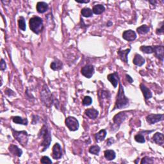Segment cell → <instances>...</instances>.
<instances>
[{
    "label": "cell",
    "instance_id": "obj_1",
    "mask_svg": "<svg viewBox=\"0 0 164 164\" xmlns=\"http://www.w3.org/2000/svg\"><path fill=\"white\" fill-rule=\"evenodd\" d=\"M39 138H41L43 141L41 142V146L43 148L42 151H44L50 147L51 142V135L48 125L44 124L39 133Z\"/></svg>",
    "mask_w": 164,
    "mask_h": 164
},
{
    "label": "cell",
    "instance_id": "obj_2",
    "mask_svg": "<svg viewBox=\"0 0 164 164\" xmlns=\"http://www.w3.org/2000/svg\"><path fill=\"white\" fill-rule=\"evenodd\" d=\"M129 105V99L126 97L123 87L122 86L121 83H119V89L118 94L117 96V99L115 104V109H122L123 108L127 107Z\"/></svg>",
    "mask_w": 164,
    "mask_h": 164
},
{
    "label": "cell",
    "instance_id": "obj_3",
    "mask_svg": "<svg viewBox=\"0 0 164 164\" xmlns=\"http://www.w3.org/2000/svg\"><path fill=\"white\" fill-rule=\"evenodd\" d=\"M40 100L45 106L50 108L54 103V99L51 92L46 85L43 86L40 93Z\"/></svg>",
    "mask_w": 164,
    "mask_h": 164
},
{
    "label": "cell",
    "instance_id": "obj_4",
    "mask_svg": "<svg viewBox=\"0 0 164 164\" xmlns=\"http://www.w3.org/2000/svg\"><path fill=\"white\" fill-rule=\"evenodd\" d=\"M30 28L33 33L39 34L43 30V21L40 17L35 16L30 19Z\"/></svg>",
    "mask_w": 164,
    "mask_h": 164
},
{
    "label": "cell",
    "instance_id": "obj_5",
    "mask_svg": "<svg viewBox=\"0 0 164 164\" xmlns=\"http://www.w3.org/2000/svg\"><path fill=\"white\" fill-rule=\"evenodd\" d=\"M12 131L13 137L18 141L23 146H26L28 144V137L29 135L25 131H16L12 129Z\"/></svg>",
    "mask_w": 164,
    "mask_h": 164
},
{
    "label": "cell",
    "instance_id": "obj_6",
    "mask_svg": "<svg viewBox=\"0 0 164 164\" xmlns=\"http://www.w3.org/2000/svg\"><path fill=\"white\" fill-rule=\"evenodd\" d=\"M65 125L70 131H75L78 130L79 128V123L78 121L74 117L69 116L66 118L65 119Z\"/></svg>",
    "mask_w": 164,
    "mask_h": 164
},
{
    "label": "cell",
    "instance_id": "obj_7",
    "mask_svg": "<svg viewBox=\"0 0 164 164\" xmlns=\"http://www.w3.org/2000/svg\"><path fill=\"white\" fill-rule=\"evenodd\" d=\"M127 116H128L127 112H126V111H121V112H119V114H116V116L114 117L113 121L115 126H116L117 130L119 129L121 124L123 123L126 119Z\"/></svg>",
    "mask_w": 164,
    "mask_h": 164
},
{
    "label": "cell",
    "instance_id": "obj_8",
    "mask_svg": "<svg viewBox=\"0 0 164 164\" xmlns=\"http://www.w3.org/2000/svg\"><path fill=\"white\" fill-rule=\"evenodd\" d=\"M62 147L58 143H56L52 149V157L55 160H59L62 158Z\"/></svg>",
    "mask_w": 164,
    "mask_h": 164
},
{
    "label": "cell",
    "instance_id": "obj_9",
    "mask_svg": "<svg viewBox=\"0 0 164 164\" xmlns=\"http://www.w3.org/2000/svg\"><path fill=\"white\" fill-rule=\"evenodd\" d=\"M163 120V114H149L146 117L148 123L153 124Z\"/></svg>",
    "mask_w": 164,
    "mask_h": 164
},
{
    "label": "cell",
    "instance_id": "obj_10",
    "mask_svg": "<svg viewBox=\"0 0 164 164\" xmlns=\"http://www.w3.org/2000/svg\"><path fill=\"white\" fill-rule=\"evenodd\" d=\"M81 72L87 78H90L94 73V67L92 65H86L81 69Z\"/></svg>",
    "mask_w": 164,
    "mask_h": 164
},
{
    "label": "cell",
    "instance_id": "obj_11",
    "mask_svg": "<svg viewBox=\"0 0 164 164\" xmlns=\"http://www.w3.org/2000/svg\"><path fill=\"white\" fill-rule=\"evenodd\" d=\"M123 38L127 41H133L137 38V34L134 31L131 30H128L124 31L123 33Z\"/></svg>",
    "mask_w": 164,
    "mask_h": 164
},
{
    "label": "cell",
    "instance_id": "obj_12",
    "mask_svg": "<svg viewBox=\"0 0 164 164\" xmlns=\"http://www.w3.org/2000/svg\"><path fill=\"white\" fill-rule=\"evenodd\" d=\"M153 48V53H155L156 58L162 62L163 61V51L164 49L163 46H154Z\"/></svg>",
    "mask_w": 164,
    "mask_h": 164
},
{
    "label": "cell",
    "instance_id": "obj_13",
    "mask_svg": "<svg viewBox=\"0 0 164 164\" xmlns=\"http://www.w3.org/2000/svg\"><path fill=\"white\" fill-rule=\"evenodd\" d=\"M130 51L131 48L126 49V50H122L121 49H119V50L117 51L119 58L121 61H123L125 63H128V55L130 53Z\"/></svg>",
    "mask_w": 164,
    "mask_h": 164
},
{
    "label": "cell",
    "instance_id": "obj_14",
    "mask_svg": "<svg viewBox=\"0 0 164 164\" xmlns=\"http://www.w3.org/2000/svg\"><path fill=\"white\" fill-rule=\"evenodd\" d=\"M107 79L109 80V82L111 83V84L114 86V88H116L119 81V77L117 72H115L108 75Z\"/></svg>",
    "mask_w": 164,
    "mask_h": 164
},
{
    "label": "cell",
    "instance_id": "obj_15",
    "mask_svg": "<svg viewBox=\"0 0 164 164\" xmlns=\"http://www.w3.org/2000/svg\"><path fill=\"white\" fill-rule=\"evenodd\" d=\"M153 140L156 144L160 145L161 146H163L164 144V136L162 133L157 132L153 137Z\"/></svg>",
    "mask_w": 164,
    "mask_h": 164
},
{
    "label": "cell",
    "instance_id": "obj_16",
    "mask_svg": "<svg viewBox=\"0 0 164 164\" xmlns=\"http://www.w3.org/2000/svg\"><path fill=\"white\" fill-rule=\"evenodd\" d=\"M9 151L10 152V153H12V155L17 156L18 157L21 156V155L23 154L22 150L20 148H19L16 145H13V144L10 145L9 147Z\"/></svg>",
    "mask_w": 164,
    "mask_h": 164
},
{
    "label": "cell",
    "instance_id": "obj_17",
    "mask_svg": "<svg viewBox=\"0 0 164 164\" xmlns=\"http://www.w3.org/2000/svg\"><path fill=\"white\" fill-rule=\"evenodd\" d=\"M36 8L38 12L40 13H43L46 12L48 10V5L46 2L40 1L37 3Z\"/></svg>",
    "mask_w": 164,
    "mask_h": 164
},
{
    "label": "cell",
    "instance_id": "obj_18",
    "mask_svg": "<svg viewBox=\"0 0 164 164\" xmlns=\"http://www.w3.org/2000/svg\"><path fill=\"white\" fill-rule=\"evenodd\" d=\"M141 89L142 90V92L143 93V95H144V99L146 100H148L152 97V92H151L147 87L145 86L144 84H141L140 85Z\"/></svg>",
    "mask_w": 164,
    "mask_h": 164
},
{
    "label": "cell",
    "instance_id": "obj_19",
    "mask_svg": "<svg viewBox=\"0 0 164 164\" xmlns=\"http://www.w3.org/2000/svg\"><path fill=\"white\" fill-rule=\"evenodd\" d=\"M85 114L87 117H89L91 119H96L99 115L98 111L94 109H90L85 110Z\"/></svg>",
    "mask_w": 164,
    "mask_h": 164
},
{
    "label": "cell",
    "instance_id": "obj_20",
    "mask_svg": "<svg viewBox=\"0 0 164 164\" xmlns=\"http://www.w3.org/2000/svg\"><path fill=\"white\" fill-rule=\"evenodd\" d=\"M133 63L135 65L137 66H142V65L145 64V59L143 58L141 55L136 54L135 55Z\"/></svg>",
    "mask_w": 164,
    "mask_h": 164
},
{
    "label": "cell",
    "instance_id": "obj_21",
    "mask_svg": "<svg viewBox=\"0 0 164 164\" xmlns=\"http://www.w3.org/2000/svg\"><path fill=\"white\" fill-rule=\"evenodd\" d=\"M51 69H53V71H59L63 67V64L62 62L58 60V59H56L51 64Z\"/></svg>",
    "mask_w": 164,
    "mask_h": 164
},
{
    "label": "cell",
    "instance_id": "obj_22",
    "mask_svg": "<svg viewBox=\"0 0 164 164\" xmlns=\"http://www.w3.org/2000/svg\"><path fill=\"white\" fill-rule=\"evenodd\" d=\"M106 136V131L105 130H101L95 135V138L97 142H102L104 140Z\"/></svg>",
    "mask_w": 164,
    "mask_h": 164
},
{
    "label": "cell",
    "instance_id": "obj_23",
    "mask_svg": "<svg viewBox=\"0 0 164 164\" xmlns=\"http://www.w3.org/2000/svg\"><path fill=\"white\" fill-rule=\"evenodd\" d=\"M104 157L107 160H109V161H111V160H113L115 158H116V153H115L114 151L113 150H106L104 152Z\"/></svg>",
    "mask_w": 164,
    "mask_h": 164
},
{
    "label": "cell",
    "instance_id": "obj_24",
    "mask_svg": "<svg viewBox=\"0 0 164 164\" xmlns=\"http://www.w3.org/2000/svg\"><path fill=\"white\" fill-rule=\"evenodd\" d=\"M105 10V8L103 5H96L93 7L92 12L96 15L102 14Z\"/></svg>",
    "mask_w": 164,
    "mask_h": 164
},
{
    "label": "cell",
    "instance_id": "obj_25",
    "mask_svg": "<svg viewBox=\"0 0 164 164\" xmlns=\"http://www.w3.org/2000/svg\"><path fill=\"white\" fill-rule=\"evenodd\" d=\"M12 121L13 123H15L16 124H23V125H25V126H26L28 124V123L27 119H23L22 117H19V116L13 117L12 118Z\"/></svg>",
    "mask_w": 164,
    "mask_h": 164
},
{
    "label": "cell",
    "instance_id": "obj_26",
    "mask_svg": "<svg viewBox=\"0 0 164 164\" xmlns=\"http://www.w3.org/2000/svg\"><path fill=\"white\" fill-rule=\"evenodd\" d=\"M150 30L149 27L147 25H142L141 26H139L138 28H137V33L139 34H141V35H144L148 33Z\"/></svg>",
    "mask_w": 164,
    "mask_h": 164
},
{
    "label": "cell",
    "instance_id": "obj_27",
    "mask_svg": "<svg viewBox=\"0 0 164 164\" xmlns=\"http://www.w3.org/2000/svg\"><path fill=\"white\" fill-rule=\"evenodd\" d=\"M82 15L85 17H90L93 15L92 10L89 8H83L81 11Z\"/></svg>",
    "mask_w": 164,
    "mask_h": 164
},
{
    "label": "cell",
    "instance_id": "obj_28",
    "mask_svg": "<svg viewBox=\"0 0 164 164\" xmlns=\"http://www.w3.org/2000/svg\"><path fill=\"white\" fill-rule=\"evenodd\" d=\"M140 50L143 53L146 54H151L153 53V46H142L140 48Z\"/></svg>",
    "mask_w": 164,
    "mask_h": 164
},
{
    "label": "cell",
    "instance_id": "obj_29",
    "mask_svg": "<svg viewBox=\"0 0 164 164\" xmlns=\"http://www.w3.org/2000/svg\"><path fill=\"white\" fill-rule=\"evenodd\" d=\"M18 25L19 29H21L23 31L26 30V23H25V19L23 17H20L18 20Z\"/></svg>",
    "mask_w": 164,
    "mask_h": 164
},
{
    "label": "cell",
    "instance_id": "obj_30",
    "mask_svg": "<svg viewBox=\"0 0 164 164\" xmlns=\"http://www.w3.org/2000/svg\"><path fill=\"white\" fill-rule=\"evenodd\" d=\"M100 148L99 146L95 145L92 146L89 148V153H91V154L95 155H98L99 153L100 152Z\"/></svg>",
    "mask_w": 164,
    "mask_h": 164
},
{
    "label": "cell",
    "instance_id": "obj_31",
    "mask_svg": "<svg viewBox=\"0 0 164 164\" xmlns=\"http://www.w3.org/2000/svg\"><path fill=\"white\" fill-rule=\"evenodd\" d=\"M135 140L136 142H137L138 143H142H142H145L146 142L144 135H142V134L140 133H138L135 136Z\"/></svg>",
    "mask_w": 164,
    "mask_h": 164
},
{
    "label": "cell",
    "instance_id": "obj_32",
    "mask_svg": "<svg viewBox=\"0 0 164 164\" xmlns=\"http://www.w3.org/2000/svg\"><path fill=\"white\" fill-rule=\"evenodd\" d=\"M92 103V99L90 96H85L83 100V104L84 106H89Z\"/></svg>",
    "mask_w": 164,
    "mask_h": 164
},
{
    "label": "cell",
    "instance_id": "obj_33",
    "mask_svg": "<svg viewBox=\"0 0 164 164\" xmlns=\"http://www.w3.org/2000/svg\"><path fill=\"white\" fill-rule=\"evenodd\" d=\"M154 162L153 160L151 158H149L148 156H145L141 160V164H146V163H153Z\"/></svg>",
    "mask_w": 164,
    "mask_h": 164
},
{
    "label": "cell",
    "instance_id": "obj_34",
    "mask_svg": "<svg viewBox=\"0 0 164 164\" xmlns=\"http://www.w3.org/2000/svg\"><path fill=\"white\" fill-rule=\"evenodd\" d=\"M40 162L42 163H52L51 160L49 157L46 156L42 157V158L40 159Z\"/></svg>",
    "mask_w": 164,
    "mask_h": 164
},
{
    "label": "cell",
    "instance_id": "obj_35",
    "mask_svg": "<svg viewBox=\"0 0 164 164\" xmlns=\"http://www.w3.org/2000/svg\"><path fill=\"white\" fill-rule=\"evenodd\" d=\"M161 24H162L161 26H160V28H157L156 31V34H158V35H162L163 33V31H164V30H163V22H162Z\"/></svg>",
    "mask_w": 164,
    "mask_h": 164
},
{
    "label": "cell",
    "instance_id": "obj_36",
    "mask_svg": "<svg viewBox=\"0 0 164 164\" xmlns=\"http://www.w3.org/2000/svg\"><path fill=\"white\" fill-rule=\"evenodd\" d=\"M6 68V62H5V60H3V58H1V64H0V69H1V71H4V70H5Z\"/></svg>",
    "mask_w": 164,
    "mask_h": 164
},
{
    "label": "cell",
    "instance_id": "obj_37",
    "mask_svg": "<svg viewBox=\"0 0 164 164\" xmlns=\"http://www.w3.org/2000/svg\"><path fill=\"white\" fill-rule=\"evenodd\" d=\"M126 80H127V81L130 83H132L133 82V80L132 79V78L131 77V76L130 75H126Z\"/></svg>",
    "mask_w": 164,
    "mask_h": 164
},
{
    "label": "cell",
    "instance_id": "obj_38",
    "mask_svg": "<svg viewBox=\"0 0 164 164\" xmlns=\"http://www.w3.org/2000/svg\"><path fill=\"white\" fill-rule=\"evenodd\" d=\"M114 142V140L113 139V138H110L108 139V141H107V146H110Z\"/></svg>",
    "mask_w": 164,
    "mask_h": 164
},
{
    "label": "cell",
    "instance_id": "obj_39",
    "mask_svg": "<svg viewBox=\"0 0 164 164\" xmlns=\"http://www.w3.org/2000/svg\"><path fill=\"white\" fill-rule=\"evenodd\" d=\"M76 1L77 3H89L90 1L89 0H88V1H78V0H76Z\"/></svg>",
    "mask_w": 164,
    "mask_h": 164
},
{
    "label": "cell",
    "instance_id": "obj_40",
    "mask_svg": "<svg viewBox=\"0 0 164 164\" xmlns=\"http://www.w3.org/2000/svg\"><path fill=\"white\" fill-rule=\"evenodd\" d=\"M112 25V23H111V21H109L107 23V26H110Z\"/></svg>",
    "mask_w": 164,
    "mask_h": 164
},
{
    "label": "cell",
    "instance_id": "obj_41",
    "mask_svg": "<svg viewBox=\"0 0 164 164\" xmlns=\"http://www.w3.org/2000/svg\"><path fill=\"white\" fill-rule=\"evenodd\" d=\"M149 3H152L153 5H154V4H156V1H149Z\"/></svg>",
    "mask_w": 164,
    "mask_h": 164
}]
</instances>
